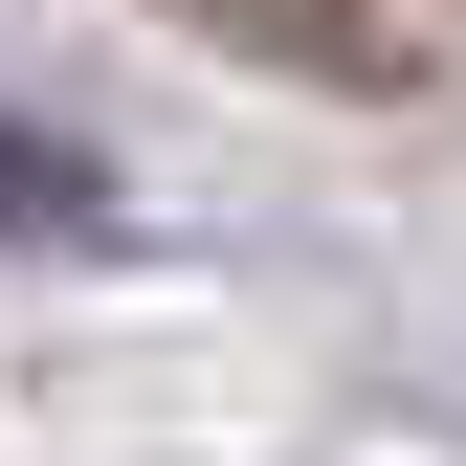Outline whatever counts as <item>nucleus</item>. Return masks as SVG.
Returning <instances> with one entry per match:
<instances>
[{
    "label": "nucleus",
    "mask_w": 466,
    "mask_h": 466,
    "mask_svg": "<svg viewBox=\"0 0 466 466\" xmlns=\"http://www.w3.org/2000/svg\"><path fill=\"white\" fill-rule=\"evenodd\" d=\"M200 23H245V45H289V67H378V0H200Z\"/></svg>",
    "instance_id": "f03ea898"
},
{
    "label": "nucleus",
    "mask_w": 466,
    "mask_h": 466,
    "mask_svg": "<svg viewBox=\"0 0 466 466\" xmlns=\"http://www.w3.org/2000/svg\"><path fill=\"white\" fill-rule=\"evenodd\" d=\"M67 222H111V178L67 134H23V111H0V245H67Z\"/></svg>",
    "instance_id": "f257e3e1"
}]
</instances>
